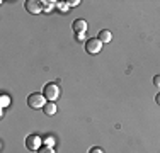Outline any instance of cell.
<instances>
[{
  "label": "cell",
  "mask_w": 160,
  "mask_h": 153,
  "mask_svg": "<svg viewBox=\"0 0 160 153\" xmlns=\"http://www.w3.org/2000/svg\"><path fill=\"white\" fill-rule=\"evenodd\" d=\"M46 97H44L43 94H38V92H34L28 97V106L31 107V109H43L44 106H46Z\"/></svg>",
  "instance_id": "6da1fadb"
},
{
  "label": "cell",
  "mask_w": 160,
  "mask_h": 153,
  "mask_svg": "<svg viewBox=\"0 0 160 153\" xmlns=\"http://www.w3.org/2000/svg\"><path fill=\"white\" fill-rule=\"evenodd\" d=\"M43 95L46 97V101L48 102H55L56 99L60 97V87L56 85V83H46L44 85V89H43Z\"/></svg>",
  "instance_id": "7a4b0ae2"
},
{
  "label": "cell",
  "mask_w": 160,
  "mask_h": 153,
  "mask_svg": "<svg viewBox=\"0 0 160 153\" xmlns=\"http://www.w3.org/2000/svg\"><path fill=\"white\" fill-rule=\"evenodd\" d=\"M43 146V138L38 135H29L26 138V148L31 151H39V148Z\"/></svg>",
  "instance_id": "3957f363"
},
{
  "label": "cell",
  "mask_w": 160,
  "mask_h": 153,
  "mask_svg": "<svg viewBox=\"0 0 160 153\" xmlns=\"http://www.w3.org/2000/svg\"><path fill=\"white\" fill-rule=\"evenodd\" d=\"M85 51L89 55H99L102 51V43L97 39V37H92V39H87L85 43Z\"/></svg>",
  "instance_id": "277c9868"
},
{
  "label": "cell",
  "mask_w": 160,
  "mask_h": 153,
  "mask_svg": "<svg viewBox=\"0 0 160 153\" xmlns=\"http://www.w3.org/2000/svg\"><path fill=\"white\" fill-rule=\"evenodd\" d=\"M24 7H26V10H28L29 14H39L41 10H43V3L41 2H38V0H28V2L24 3Z\"/></svg>",
  "instance_id": "5b68a950"
},
{
  "label": "cell",
  "mask_w": 160,
  "mask_h": 153,
  "mask_svg": "<svg viewBox=\"0 0 160 153\" xmlns=\"http://www.w3.org/2000/svg\"><path fill=\"white\" fill-rule=\"evenodd\" d=\"M72 29H73L75 34H85V31H87V21H83V19H75L73 24H72Z\"/></svg>",
  "instance_id": "8992f818"
},
{
  "label": "cell",
  "mask_w": 160,
  "mask_h": 153,
  "mask_svg": "<svg viewBox=\"0 0 160 153\" xmlns=\"http://www.w3.org/2000/svg\"><path fill=\"white\" fill-rule=\"evenodd\" d=\"M97 39L101 41L102 44H108V43H111V39H112V34H111V31H108V29H101V31H99V36H97Z\"/></svg>",
  "instance_id": "52a82bcc"
},
{
  "label": "cell",
  "mask_w": 160,
  "mask_h": 153,
  "mask_svg": "<svg viewBox=\"0 0 160 153\" xmlns=\"http://www.w3.org/2000/svg\"><path fill=\"white\" fill-rule=\"evenodd\" d=\"M43 109H44V114H46V116H53V114H56L55 102H46V106H44Z\"/></svg>",
  "instance_id": "ba28073f"
},
{
  "label": "cell",
  "mask_w": 160,
  "mask_h": 153,
  "mask_svg": "<svg viewBox=\"0 0 160 153\" xmlns=\"http://www.w3.org/2000/svg\"><path fill=\"white\" fill-rule=\"evenodd\" d=\"M55 143H56V138L53 135H46L43 138V145H44V146H55Z\"/></svg>",
  "instance_id": "9c48e42d"
},
{
  "label": "cell",
  "mask_w": 160,
  "mask_h": 153,
  "mask_svg": "<svg viewBox=\"0 0 160 153\" xmlns=\"http://www.w3.org/2000/svg\"><path fill=\"white\" fill-rule=\"evenodd\" d=\"M41 3H43V10H44V12H51V10L55 9V5H56V2H48V0H46V2H41Z\"/></svg>",
  "instance_id": "30bf717a"
},
{
  "label": "cell",
  "mask_w": 160,
  "mask_h": 153,
  "mask_svg": "<svg viewBox=\"0 0 160 153\" xmlns=\"http://www.w3.org/2000/svg\"><path fill=\"white\" fill-rule=\"evenodd\" d=\"M56 7H58L62 12H68V9H70V5H68L67 2H56Z\"/></svg>",
  "instance_id": "8fae6325"
},
{
  "label": "cell",
  "mask_w": 160,
  "mask_h": 153,
  "mask_svg": "<svg viewBox=\"0 0 160 153\" xmlns=\"http://www.w3.org/2000/svg\"><path fill=\"white\" fill-rule=\"evenodd\" d=\"M38 153H56V151H55V148H53V146H41Z\"/></svg>",
  "instance_id": "7c38bea8"
},
{
  "label": "cell",
  "mask_w": 160,
  "mask_h": 153,
  "mask_svg": "<svg viewBox=\"0 0 160 153\" xmlns=\"http://www.w3.org/2000/svg\"><path fill=\"white\" fill-rule=\"evenodd\" d=\"M0 99H2V101H0V102H2V109H3V107H7V106L10 104V97H9V95H2Z\"/></svg>",
  "instance_id": "4fadbf2b"
},
{
  "label": "cell",
  "mask_w": 160,
  "mask_h": 153,
  "mask_svg": "<svg viewBox=\"0 0 160 153\" xmlns=\"http://www.w3.org/2000/svg\"><path fill=\"white\" fill-rule=\"evenodd\" d=\"M68 5H70V7H78L80 5V0H68Z\"/></svg>",
  "instance_id": "5bb4252c"
},
{
  "label": "cell",
  "mask_w": 160,
  "mask_h": 153,
  "mask_svg": "<svg viewBox=\"0 0 160 153\" xmlns=\"http://www.w3.org/2000/svg\"><path fill=\"white\" fill-rule=\"evenodd\" d=\"M75 39H77V41H85V43H87L85 34H75Z\"/></svg>",
  "instance_id": "9a60e30c"
},
{
  "label": "cell",
  "mask_w": 160,
  "mask_h": 153,
  "mask_svg": "<svg viewBox=\"0 0 160 153\" xmlns=\"http://www.w3.org/2000/svg\"><path fill=\"white\" fill-rule=\"evenodd\" d=\"M153 85L160 87V75H155V76H153Z\"/></svg>",
  "instance_id": "2e32d148"
},
{
  "label": "cell",
  "mask_w": 160,
  "mask_h": 153,
  "mask_svg": "<svg viewBox=\"0 0 160 153\" xmlns=\"http://www.w3.org/2000/svg\"><path fill=\"white\" fill-rule=\"evenodd\" d=\"M89 153H104V150L102 148H90Z\"/></svg>",
  "instance_id": "e0dca14e"
},
{
  "label": "cell",
  "mask_w": 160,
  "mask_h": 153,
  "mask_svg": "<svg viewBox=\"0 0 160 153\" xmlns=\"http://www.w3.org/2000/svg\"><path fill=\"white\" fill-rule=\"evenodd\" d=\"M155 102H157V104H158V106H160V94H158V95H157V97H155Z\"/></svg>",
  "instance_id": "ac0fdd59"
}]
</instances>
